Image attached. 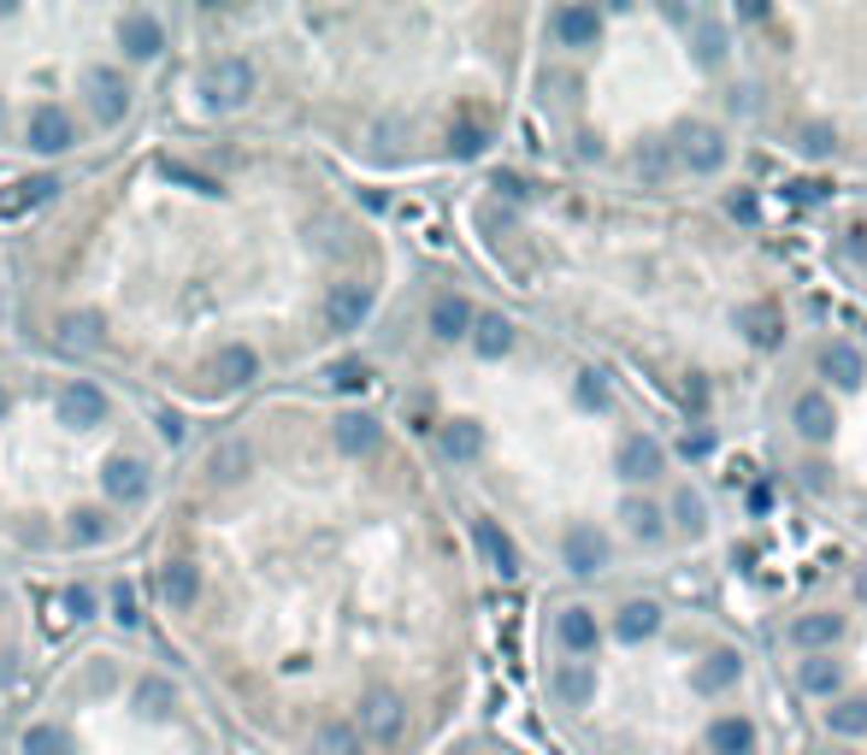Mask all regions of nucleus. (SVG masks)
I'll return each instance as SVG.
<instances>
[{
    "mask_svg": "<svg viewBox=\"0 0 867 755\" xmlns=\"http://www.w3.org/2000/svg\"><path fill=\"white\" fill-rule=\"evenodd\" d=\"M678 160L708 178V171H720V166H726V136H720V130H708V125H685V130H678Z\"/></svg>",
    "mask_w": 867,
    "mask_h": 755,
    "instance_id": "1",
    "label": "nucleus"
},
{
    "mask_svg": "<svg viewBox=\"0 0 867 755\" xmlns=\"http://www.w3.org/2000/svg\"><path fill=\"white\" fill-rule=\"evenodd\" d=\"M361 732L372 737V744H396V737H402V696L372 691L366 709H361Z\"/></svg>",
    "mask_w": 867,
    "mask_h": 755,
    "instance_id": "2",
    "label": "nucleus"
},
{
    "mask_svg": "<svg viewBox=\"0 0 867 755\" xmlns=\"http://www.w3.org/2000/svg\"><path fill=\"white\" fill-rule=\"evenodd\" d=\"M567 566L578 578H590V573H602V566H608V538L597 525H572L567 531Z\"/></svg>",
    "mask_w": 867,
    "mask_h": 755,
    "instance_id": "3",
    "label": "nucleus"
},
{
    "mask_svg": "<svg viewBox=\"0 0 867 755\" xmlns=\"http://www.w3.org/2000/svg\"><path fill=\"white\" fill-rule=\"evenodd\" d=\"M549 691L567 702V709H585V702L597 696V667H590V661H560L555 679H549Z\"/></svg>",
    "mask_w": 867,
    "mask_h": 755,
    "instance_id": "4",
    "label": "nucleus"
},
{
    "mask_svg": "<svg viewBox=\"0 0 867 755\" xmlns=\"http://www.w3.org/2000/svg\"><path fill=\"white\" fill-rule=\"evenodd\" d=\"M738 331L756 342V349H779V342H785V319H779V307L773 301H750L738 313Z\"/></svg>",
    "mask_w": 867,
    "mask_h": 755,
    "instance_id": "5",
    "label": "nucleus"
},
{
    "mask_svg": "<svg viewBox=\"0 0 867 755\" xmlns=\"http://www.w3.org/2000/svg\"><path fill=\"white\" fill-rule=\"evenodd\" d=\"M821 372H826L838 390H856V384H867V360L856 354V342H826V354H821Z\"/></svg>",
    "mask_w": 867,
    "mask_h": 755,
    "instance_id": "6",
    "label": "nucleus"
},
{
    "mask_svg": "<svg viewBox=\"0 0 867 755\" xmlns=\"http://www.w3.org/2000/svg\"><path fill=\"white\" fill-rule=\"evenodd\" d=\"M796 432H803L809 443H826L832 432H838V414H832V402L821 396V390H809V396H796Z\"/></svg>",
    "mask_w": 867,
    "mask_h": 755,
    "instance_id": "7",
    "label": "nucleus"
},
{
    "mask_svg": "<svg viewBox=\"0 0 867 755\" xmlns=\"http://www.w3.org/2000/svg\"><path fill=\"white\" fill-rule=\"evenodd\" d=\"M472 538H479L484 561L496 566L502 578H514V573H520V549H514V538H507V531H502L496 520H479V525H472Z\"/></svg>",
    "mask_w": 867,
    "mask_h": 755,
    "instance_id": "8",
    "label": "nucleus"
},
{
    "mask_svg": "<svg viewBox=\"0 0 867 755\" xmlns=\"http://www.w3.org/2000/svg\"><path fill=\"white\" fill-rule=\"evenodd\" d=\"M100 414H107V402H100V390L95 384H65L60 390V419L65 425H100Z\"/></svg>",
    "mask_w": 867,
    "mask_h": 755,
    "instance_id": "9",
    "label": "nucleus"
},
{
    "mask_svg": "<svg viewBox=\"0 0 867 755\" xmlns=\"http://www.w3.org/2000/svg\"><path fill=\"white\" fill-rule=\"evenodd\" d=\"M661 472V443L655 437H625L620 443V478H632V485H650Z\"/></svg>",
    "mask_w": 867,
    "mask_h": 755,
    "instance_id": "10",
    "label": "nucleus"
},
{
    "mask_svg": "<svg viewBox=\"0 0 867 755\" xmlns=\"http://www.w3.org/2000/svg\"><path fill=\"white\" fill-rule=\"evenodd\" d=\"M555 36L567 42V47H590L602 36V12L597 7H560L555 12Z\"/></svg>",
    "mask_w": 867,
    "mask_h": 755,
    "instance_id": "11",
    "label": "nucleus"
},
{
    "mask_svg": "<svg viewBox=\"0 0 867 755\" xmlns=\"http://www.w3.org/2000/svg\"><path fill=\"white\" fill-rule=\"evenodd\" d=\"M325 313H331L336 331H354V325H361V319L372 313V289H366V284H336Z\"/></svg>",
    "mask_w": 867,
    "mask_h": 755,
    "instance_id": "12",
    "label": "nucleus"
},
{
    "mask_svg": "<svg viewBox=\"0 0 867 755\" xmlns=\"http://www.w3.org/2000/svg\"><path fill=\"white\" fill-rule=\"evenodd\" d=\"M708 744H714V755H750L756 749V726L743 714H726V720H714V726H708Z\"/></svg>",
    "mask_w": 867,
    "mask_h": 755,
    "instance_id": "13",
    "label": "nucleus"
},
{
    "mask_svg": "<svg viewBox=\"0 0 867 755\" xmlns=\"http://www.w3.org/2000/svg\"><path fill=\"white\" fill-rule=\"evenodd\" d=\"M838 631H844V614H803V620H791V644L826 649V644H838Z\"/></svg>",
    "mask_w": 867,
    "mask_h": 755,
    "instance_id": "14",
    "label": "nucleus"
},
{
    "mask_svg": "<svg viewBox=\"0 0 867 755\" xmlns=\"http://www.w3.org/2000/svg\"><path fill=\"white\" fill-rule=\"evenodd\" d=\"M243 89H248V65L243 60H218L213 72H207V95L218 100V107H236Z\"/></svg>",
    "mask_w": 867,
    "mask_h": 755,
    "instance_id": "15",
    "label": "nucleus"
},
{
    "mask_svg": "<svg viewBox=\"0 0 867 755\" xmlns=\"http://www.w3.org/2000/svg\"><path fill=\"white\" fill-rule=\"evenodd\" d=\"M555 631H560V644H567L572 656H590V649H597V614L590 608H567L555 620Z\"/></svg>",
    "mask_w": 867,
    "mask_h": 755,
    "instance_id": "16",
    "label": "nucleus"
},
{
    "mask_svg": "<svg viewBox=\"0 0 867 755\" xmlns=\"http://www.w3.org/2000/svg\"><path fill=\"white\" fill-rule=\"evenodd\" d=\"M472 349H479L484 360H496L514 349V325H507L502 313H484V319H472Z\"/></svg>",
    "mask_w": 867,
    "mask_h": 755,
    "instance_id": "17",
    "label": "nucleus"
},
{
    "mask_svg": "<svg viewBox=\"0 0 867 755\" xmlns=\"http://www.w3.org/2000/svg\"><path fill=\"white\" fill-rule=\"evenodd\" d=\"M726 684H738V656H732V649H714V656L696 667V691H703V696H720Z\"/></svg>",
    "mask_w": 867,
    "mask_h": 755,
    "instance_id": "18",
    "label": "nucleus"
},
{
    "mask_svg": "<svg viewBox=\"0 0 867 755\" xmlns=\"http://www.w3.org/2000/svg\"><path fill=\"white\" fill-rule=\"evenodd\" d=\"M614 631H620L625 644L655 638V631H661V608H655V603H625V608H620V620H614Z\"/></svg>",
    "mask_w": 867,
    "mask_h": 755,
    "instance_id": "19",
    "label": "nucleus"
},
{
    "mask_svg": "<svg viewBox=\"0 0 867 755\" xmlns=\"http://www.w3.org/2000/svg\"><path fill=\"white\" fill-rule=\"evenodd\" d=\"M431 331H437V337H467V331H472V307H467L461 296H437Z\"/></svg>",
    "mask_w": 867,
    "mask_h": 755,
    "instance_id": "20",
    "label": "nucleus"
},
{
    "mask_svg": "<svg viewBox=\"0 0 867 755\" xmlns=\"http://www.w3.org/2000/svg\"><path fill=\"white\" fill-rule=\"evenodd\" d=\"M336 449H349V455H366V449H378V419H366V414H349V419H336Z\"/></svg>",
    "mask_w": 867,
    "mask_h": 755,
    "instance_id": "21",
    "label": "nucleus"
},
{
    "mask_svg": "<svg viewBox=\"0 0 867 755\" xmlns=\"http://www.w3.org/2000/svg\"><path fill=\"white\" fill-rule=\"evenodd\" d=\"M107 496H113V502H142V496H148V472L136 467V460H118V467L107 472Z\"/></svg>",
    "mask_w": 867,
    "mask_h": 755,
    "instance_id": "22",
    "label": "nucleus"
},
{
    "mask_svg": "<svg viewBox=\"0 0 867 755\" xmlns=\"http://www.w3.org/2000/svg\"><path fill=\"white\" fill-rule=\"evenodd\" d=\"M796 679H803V691H814V696H832V691H838V679H844V667L832 661V656H809L803 667H796Z\"/></svg>",
    "mask_w": 867,
    "mask_h": 755,
    "instance_id": "23",
    "label": "nucleus"
},
{
    "mask_svg": "<svg viewBox=\"0 0 867 755\" xmlns=\"http://www.w3.org/2000/svg\"><path fill=\"white\" fill-rule=\"evenodd\" d=\"M826 726L838 732V737H861V732H867V696L832 702V709H826Z\"/></svg>",
    "mask_w": 867,
    "mask_h": 755,
    "instance_id": "24",
    "label": "nucleus"
},
{
    "mask_svg": "<svg viewBox=\"0 0 867 755\" xmlns=\"http://www.w3.org/2000/svg\"><path fill=\"white\" fill-rule=\"evenodd\" d=\"M673 525L685 531V538H703V531H708V502L696 490H678L673 496Z\"/></svg>",
    "mask_w": 867,
    "mask_h": 755,
    "instance_id": "25",
    "label": "nucleus"
},
{
    "mask_svg": "<svg viewBox=\"0 0 867 755\" xmlns=\"http://www.w3.org/2000/svg\"><path fill=\"white\" fill-rule=\"evenodd\" d=\"M443 449H449V460H479V449H484V432L472 419H454L449 432H443Z\"/></svg>",
    "mask_w": 867,
    "mask_h": 755,
    "instance_id": "26",
    "label": "nucleus"
},
{
    "mask_svg": "<svg viewBox=\"0 0 867 755\" xmlns=\"http://www.w3.org/2000/svg\"><path fill=\"white\" fill-rule=\"evenodd\" d=\"M620 520L632 525V538H643V543H655L661 531H667V520H661V508H655V502H625V508H620Z\"/></svg>",
    "mask_w": 867,
    "mask_h": 755,
    "instance_id": "27",
    "label": "nucleus"
},
{
    "mask_svg": "<svg viewBox=\"0 0 867 755\" xmlns=\"http://www.w3.org/2000/svg\"><path fill=\"white\" fill-rule=\"evenodd\" d=\"M160 596H165L172 608L195 603V566H183V561H172V566H165V573H160Z\"/></svg>",
    "mask_w": 867,
    "mask_h": 755,
    "instance_id": "28",
    "label": "nucleus"
},
{
    "mask_svg": "<svg viewBox=\"0 0 867 755\" xmlns=\"http://www.w3.org/2000/svg\"><path fill=\"white\" fill-rule=\"evenodd\" d=\"M691 47H696V65H720V60H726V30L708 24V19H696Z\"/></svg>",
    "mask_w": 867,
    "mask_h": 755,
    "instance_id": "29",
    "label": "nucleus"
},
{
    "mask_svg": "<svg viewBox=\"0 0 867 755\" xmlns=\"http://www.w3.org/2000/svg\"><path fill=\"white\" fill-rule=\"evenodd\" d=\"M313 755H361V732L325 726V732H319V744H313Z\"/></svg>",
    "mask_w": 867,
    "mask_h": 755,
    "instance_id": "30",
    "label": "nucleus"
},
{
    "mask_svg": "<svg viewBox=\"0 0 867 755\" xmlns=\"http://www.w3.org/2000/svg\"><path fill=\"white\" fill-rule=\"evenodd\" d=\"M578 402H585V407H608V378L602 372H578Z\"/></svg>",
    "mask_w": 867,
    "mask_h": 755,
    "instance_id": "31",
    "label": "nucleus"
},
{
    "mask_svg": "<svg viewBox=\"0 0 867 755\" xmlns=\"http://www.w3.org/2000/svg\"><path fill=\"white\" fill-rule=\"evenodd\" d=\"M832 142H838V136H832V125H809V130H803V153H814V160H821V153H832Z\"/></svg>",
    "mask_w": 867,
    "mask_h": 755,
    "instance_id": "32",
    "label": "nucleus"
},
{
    "mask_svg": "<svg viewBox=\"0 0 867 755\" xmlns=\"http://www.w3.org/2000/svg\"><path fill=\"white\" fill-rule=\"evenodd\" d=\"M449 148H454V153H461V160H467V153H479V148H484V130H479V125H461V130L449 136Z\"/></svg>",
    "mask_w": 867,
    "mask_h": 755,
    "instance_id": "33",
    "label": "nucleus"
},
{
    "mask_svg": "<svg viewBox=\"0 0 867 755\" xmlns=\"http://www.w3.org/2000/svg\"><path fill=\"white\" fill-rule=\"evenodd\" d=\"M638 171H643V178H661V171H667V148H643L638 153Z\"/></svg>",
    "mask_w": 867,
    "mask_h": 755,
    "instance_id": "34",
    "label": "nucleus"
},
{
    "mask_svg": "<svg viewBox=\"0 0 867 755\" xmlns=\"http://www.w3.org/2000/svg\"><path fill=\"white\" fill-rule=\"evenodd\" d=\"M678 449H685V460H703V455L714 449V437H708V432H685V443H678Z\"/></svg>",
    "mask_w": 867,
    "mask_h": 755,
    "instance_id": "35",
    "label": "nucleus"
},
{
    "mask_svg": "<svg viewBox=\"0 0 867 755\" xmlns=\"http://www.w3.org/2000/svg\"><path fill=\"white\" fill-rule=\"evenodd\" d=\"M726 213L743 219V225H756V213H761V208H756V195H732V201H726Z\"/></svg>",
    "mask_w": 867,
    "mask_h": 755,
    "instance_id": "36",
    "label": "nucleus"
},
{
    "mask_svg": "<svg viewBox=\"0 0 867 755\" xmlns=\"http://www.w3.org/2000/svg\"><path fill=\"white\" fill-rule=\"evenodd\" d=\"M856 591H861V603H867V573H861V585H856Z\"/></svg>",
    "mask_w": 867,
    "mask_h": 755,
    "instance_id": "37",
    "label": "nucleus"
},
{
    "mask_svg": "<svg viewBox=\"0 0 867 755\" xmlns=\"http://www.w3.org/2000/svg\"><path fill=\"white\" fill-rule=\"evenodd\" d=\"M0 407H7V396H0Z\"/></svg>",
    "mask_w": 867,
    "mask_h": 755,
    "instance_id": "38",
    "label": "nucleus"
}]
</instances>
